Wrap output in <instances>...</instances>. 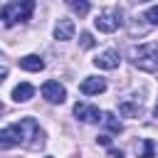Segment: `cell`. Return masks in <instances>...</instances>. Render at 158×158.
Masks as SVG:
<instances>
[{"label":"cell","instance_id":"cell-1","mask_svg":"<svg viewBox=\"0 0 158 158\" xmlns=\"http://www.w3.org/2000/svg\"><path fill=\"white\" fill-rule=\"evenodd\" d=\"M35 12V0H12L2 7L0 17H2V25L5 27H12L17 22H27Z\"/></svg>","mask_w":158,"mask_h":158},{"label":"cell","instance_id":"cell-2","mask_svg":"<svg viewBox=\"0 0 158 158\" xmlns=\"http://www.w3.org/2000/svg\"><path fill=\"white\" fill-rule=\"evenodd\" d=\"M128 57H131V62L138 69H143V72H158V44L148 42V44L131 47Z\"/></svg>","mask_w":158,"mask_h":158},{"label":"cell","instance_id":"cell-3","mask_svg":"<svg viewBox=\"0 0 158 158\" xmlns=\"http://www.w3.org/2000/svg\"><path fill=\"white\" fill-rule=\"evenodd\" d=\"M20 133H22V146L30 148V151H37L44 146V131L40 128V123L35 118H20Z\"/></svg>","mask_w":158,"mask_h":158},{"label":"cell","instance_id":"cell-4","mask_svg":"<svg viewBox=\"0 0 158 158\" xmlns=\"http://www.w3.org/2000/svg\"><path fill=\"white\" fill-rule=\"evenodd\" d=\"M121 25H123V10L121 7H109V10L99 12L94 20V27L99 32H116Z\"/></svg>","mask_w":158,"mask_h":158},{"label":"cell","instance_id":"cell-5","mask_svg":"<svg viewBox=\"0 0 158 158\" xmlns=\"http://www.w3.org/2000/svg\"><path fill=\"white\" fill-rule=\"evenodd\" d=\"M74 116H77V118H81V121H86V123L104 121V114H101L96 106H91V104H84V101H77V104H74Z\"/></svg>","mask_w":158,"mask_h":158},{"label":"cell","instance_id":"cell-6","mask_svg":"<svg viewBox=\"0 0 158 158\" xmlns=\"http://www.w3.org/2000/svg\"><path fill=\"white\" fill-rule=\"evenodd\" d=\"M42 96H44L49 104H62V101L67 99V91H64V86H62L59 81L49 79V81L42 84Z\"/></svg>","mask_w":158,"mask_h":158},{"label":"cell","instance_id":"cell-7","mask_svg":"<svg viewBox=\"0 0 158 158\" xmlns=\"http://www.w3.org/2000/svg\"><path fill=\"white\" fill-rule=\"evenodd\" d=\"M22 143V133H20V123H12V126H5L0 131V146L2 148H12V146H20Z\"/></svg>","mask_w":158,"mask_h":158},{"label":"cell","instance_id":"cell-8","mask_svg":"<svg viewBox=\"0 0 158 158\" xmlns=\"http://www.w3.org/2000/svg\"><path fill=\"white\" fill-rule=\"evenodd\" d=\"M79 91L86 94V96L101 94V91H106V79H101V77H86V79L79 84Z\"/></svg>","mask_w":158,"mask_h":158},{"label":"cell","instance_id":"cell-9","mask_svg":"<svg viewBox=\"0 0 158 158\" xmlns=\"http://www.w3.org/2000/svg\"><path fill=\"white\" fill-rule=\"evenodd\" d=\"M74 37V22L69 17H59L57 25H54V40L64 42V40H72Z\"/></svg>","mask_w":158,"mask_h":158},{"label":"cell","instance_id":"cell-10","mask_svg":"<svg viewBox=\"0 0 158 158\" xmlns=\"http://www.w3.org/2000/svg\"><path fill=\"white\" fill-rule=\"evenodd\" d=\"M118 62H121V57H118L116 49H106V52H101V54L94 59V64H96L99 69H116Z\"/></svg>","mask_w":158,"mask_h":158},{"label":"cell","instance_id":"cell-11","mask_svg":"<svg viewBox=\"0 0 158 158\" xmlns=\"http://www.w3.org/2000/svg\"><path fill=\"white\" fill-rule=\"evenodd\" d=\"M20 67L27 69V72H42L44 69V59L40 54H27V57L20 59Z\"/></svg>","mask_w":158,"mask_h":158},{"label":"cell","instance_id":"cell-12","mask_svg":"<svg viewBox=\"0 0 158 158\" xmlns=\"http://www.w3.org/2000/svg\"><path fill=\"white\" fill-rule=\"evenodd\" d=\"M32 96H35V86L27 84V81H22V84H17V86L12 89V99H15V101H30Z\"/></svg>","mask_w":158,"mask_h":158},{"label":"cell","instance_id":"cell-13","mask_svg":"<svg viewBox=\"0 0 158 158\" xmlns=\"http://www.w3.org/2000/svg\"><path fill=\"white\" fill-rule=\"evenodd\" d=\"M136 156L138 158H156V143L151 138H141L136 143Z\"/></svg>","mask_w":158,"mask_h":158},{"label":"cell","instance_id":"cell-14","mask_svg":"<svg viewBox=\"0 0 158 158\" xmlns=\"http://www.w3.org/2000/svg\"><path fill=\"white\" fill-rule=\"evenodd\" d=\"M64 2H67V7H69L74 15H79V17L89 15V0H64Z\"/></svg>","mask_w":158,"mask_h":158},{"label":"cell","instance_id":"cell-15","mask_svg":"<svg viewBox=\"0 0 158 158\" xmlns=\"http://www.w3.org/2000/svg\"><path fill=\"white\" fill-rule=\"evenodd\" d=\"M104 123H106V128H109L111 133H121V131H123L121 121H118V118H116L111 111H106V114H104Z\"/></svg>","mask_w":158,"mask_h":158},{"label":"cell","instance_id":"cell-16","mask_svg":"<svg viewBox=\"0 0 158 158\" xmlns=\"http://www.w3.org/2000/svg\"><path fill=\"white\" fill-rule=\"evenodd\" d=\"M118 111H121V116H136V114L141 111V101H138V104H128V101H121Z\"/></svg>","mask_w":158,"mask_h":158},{"label":"cell","instance_id":"cell-17","mask_svg":"<svg viewBox=\"0 0 158 158\" xmlns=\"http://www.w3.org/2000/svg\"><path fill=\"white\" fill-rule=\"evenodd\" d=\"M79 44H81L84 49H91V47L96 44V40L91 37V32H81V37H79Z\"/></svg>","mask_w":158,"mask_h":158},{"label":"cell","instance_id":"cell-18","mask_svg":"<svg viewBox=\"0 0 158 158\" xmlns=\"http://www.w3.org/2000/svg\"><path fill=\"white\" fill-rule=\"evenodd\" d=\"M151 25H158V5H153V7H148L146 10V15H143Z\"/></svg>","mask_w":158,"mask_h":158},{"label":"cell","instance_id":"cell-19","mask_svg":"<svg viewBox=\"0 0 158 158\" xmlns=\"http://www.w3.org/2000/svg\"><path fill=\"white\" fill-rule=\"evenodd\" d=\"M109 156H111V158H123V151H116V148H109Z\"/></svg>","mask_w":158,"mask_h":158},{"label":"cell","instance_id":"cell-20","mask_svg":"<svg viewBox=\"0 0 158 158\" xmlns=\"http://www.w3.org/2000/svg\"><path fill=\"white\" fill-rule=\"evenodd\" d=\"M99 143H101V146H109L111 141H109V136H99Z\"/></svg>","mask_w":158,"mask_h":158},{"label":"cell","instance_id":"cell-21","mask_svg":"<svg viewBox=\"0 0 158 158\" xmlns=\"http://www.w3.org/2000/svg\"><path fill=\"white\" fill-rule=\"evenodd\" d=\"M153 114H156V118H158V101H156V109H153Z\"/></svg>","mask_w":158,"mask_h":158},{"label":"cell","instance_id":"cell-22","mask_svg":"<svg viewBox=\"0 0 158 158\" xmlns=\"http://www.w3.org/2000/svg\"><path fill=\"white\" fill-rule=\"evenodd\" d=\"M47 158H49V156H47Z\"/></svg>","mask_w":158,"mask_h":158}]
</instances>
